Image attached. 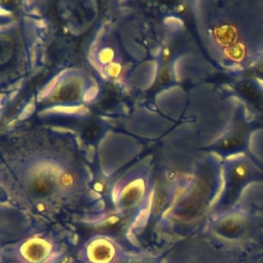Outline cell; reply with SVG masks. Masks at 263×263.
Instances as JSON below:
<instances>
[{
    "label": "cell",
    "mask_w": 263,
    "mask_h": 263,
    "mask_svg": "<svg viewBox=\"0 0 263 263\" xmlns=\"http://www.w3.org/2000/svg\"><path fill=\"white\" fill-rule=\"evenodd\" d=\"M249 174V170H248V166L243 165V164H239V165H236L234 168H233V173H232V190L234 188H236L237 186V182H242V180L248 176Z\"/></svg>",
    "instance_id": "1"
}]
</instances>
